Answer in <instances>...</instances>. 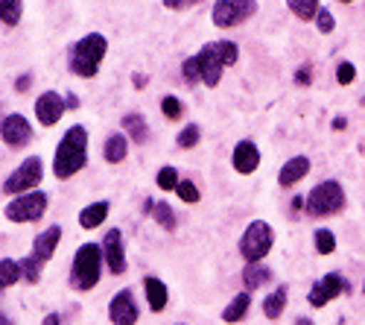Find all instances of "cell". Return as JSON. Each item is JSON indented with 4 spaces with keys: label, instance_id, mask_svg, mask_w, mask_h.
<instances>
[{
    "label": "cell",
    "instance_id": "cell-1",
    "mask_svg": "<svg viewBox=\"0 0 365 325\" xmlns=\"http://www.w3.org/2000/svg\"><path fill=\"white\" fill-rule=\"evenodd\" d=\"M88 164V129L73 124L62 141L56 146V156H53V176L56 179H71L76 176L82 167Z\"/></svg>",
    "mask_w": 365,
    "mask_h": 325
},
{
    "label": "cell",
    "instance_id": "cell-2",
    "mask_svg": "<svg viewBox=\"0 0 365 325\" xmlns=\"http://www.w3.org/2000/svg\"><path fill=\"white\" fill-rule=\"evenodd\" d=\"M108 53V41L103 33H88L82 36L79 41L71 44L68 50V68L73 76H82V79H94L103 59Z\"/></svg>",
    "mask_w": 365,
    "mask_h": 325
},
{
    "label": "cell",
    "instance_id": "cell-3",
    "mask_svg": "<svg viewBox=\"0 0 365 325\" xmlns=\"http://www.w3.org/2000/svg\"><path fill=\"white\" fill-rule=\"evenodd\" d=\"M240 59V47L234 41H207L199 53H196V62H199V74H202V82L207 88H217L225 68L237 65Z\"/></svg>",
    "mask_w": 365,
    "mask_h": 325
},
{
    "label": "cell",
    "instance_id": "cell-4",
    "mask_svg": "<svg viewBox=\"0 0 365 325\" xmlns=\"http://www.w3.org/2000/svg\"><path fill=\"white\" fill-rule=\"evenodd\" d=\"M103 246L100 244H82L73 255V267H71V287L85 293L94 290L103 276Z\"/></svg>",
    "mask_w": 365,
    "mask_h": 325
},
{
    "label": "cell",
    "instance_id": "cell-5",
    "mask_svg": "<svg viewBox=\"0 0 365 325\" xmlns=\"http://www.w3.org/2000/svg\"><path fill=\"white\" fill-rule=\"evenodd\" d=\"M345 202H348V196H345L342 182L324 179V182H319V185L307 194V202H304V209H307L310 217H333V214L345 211Z\"/></svg>",
    "mask_w": 365,
    "mask_h": 325
},
{
    "label": "cell",
    "instance_id": "cell-6",
    "mask_svg": "<svg viewBox=\"0 0 365 325\" xmlns=\"http://www.w3.org/2000/svg\"><path fill=\"white\" fill-rule=\"evenodd\" d=\"M272 244H275V231H272V226L266 220H252L246 226V231H242L237 249H240V255L246 264H260L272 252Z\"/></svg>",
    "mask_w": 365,
    "mask_h": 325
},
{
    "label": "cell",
    "instance_id": "cell-7",
    "mask_svg": "<svg viewBox=\"0 0 365 325\" xmlns=\"http://www.w3.org/2000/svg\"><path fill=\"white\" fill-rule=\"evenodd\" d=\"M41 179H44V161H41L38 156H29V159H24V161L15 167V173L4 182V194L18 196V194L38 191Z\"/></svg>",
    "mask_w": 365,
    "mask_h": 325
},
{
    "label": "cell",
    "instance_id": "cell-8",
    "mask_svg": "<svg viewBox=\"0 0 365 325\" xmlns=\"http://www.w3.org/2000/svg\"><path fill=\"white\" fill-rule=\"evenodd\" d=\"M47 211V194L44 191H29V194H18L6 209V220L9 223H33L38 217H44Z\"/></svg>",
    "mask_w": 365,
    "mask_h": 325
},
{
    "label": "cell",
    "instance_id": "cell-9",
    "mask_svg": "<svg viewBox=\"0 0 365 325\" xmlns=\"http://www.w3.org/2000/svg\"><path fill=\"white\" fill-rule=\"evenodd\" d=\"M255 12H257V0H214L210 21L220 29H228V26H240L242 21H249Z\"/></svg>",
    "mask_w": 365,
    "mask_h": 325
},
{
    "label": "cell",
    "instance_id": "cell-10",
    "mask_svg": "<svg viewBox=\"0 0 365 325\" xmlns=\"http://www.w3.org/2000/svg\"><path fill=\"white\" fill-rule=\"evenodd\" d=\"M348 290H351V284H348V279H345L342 273H324V276L310 287L307 302H310L313 308H324V305H330L333 299H339L342 293H348Z\"/></svg>",
    "mask_w": 365,
    "mask_h": 325
},
{
    "label": "cell",
    "instance_id": "cell-11",
    "mask_svg": "<svg viewBox=\"0 0 365 325\" xmlns=\"http://www.w3.org/2000/svg\"><path fill=\"white\" fill-rule=\"evenodd\" d=\"M138 316H140V311H138L135 293H132L129 287L117 290L114 296H111V302H108V319H111L114 325H135Z\"/></svg>",
    "mask_w": 365,
    "mask_h": 325
},
{
    "label": "cell",
    "instance_id": "cell-12",
    "mask_svg": "<svg viewBox=\"0 0 365 325\" xmlns=\"http://www.w3.org/2000/svg\"><path fill=\"white\" fill-rule=\"evenodd\" d=\"M103 261L108 273L114 276H123L126 273V249H123V231L120 229H108V234L103 238Z\"/></svg>",
    "mask_w": 365,
    "mask_h": 325
},
{
    "label": "cell",
    "instance_id": "cell-13",
    "mask_svg": "<svg viewBox=\"0 0 365 325\" xmlns=\"http://www.w3.org/2000/svg\"><path fill=\"white\" fill-rule=\"evenodd\" d=\"M0 138H4L6 146H26L29 141H33V126H29V121L24 114H9L0 121Z\"/></svg>",
    "mask_w": 365,
    "mask_h": 325
},
{
    "label": "cell",
    "instance_id": "cell-14",
    "mask_svg": "<svg viewBox=\"0 0 365 325\" xmlns=\"http://www.w3.org/2000/svg\"><path fill=\"white\" fill-rule=\"evenodd\" d=\"M65 109H68V103L58 91H44L36 100V117H38L41 126H56L58 121H62Z\"/></svg>",
    "mask_w": 365,
    "mask_h": 325
},
{
    "label": "cell",
    "instance_id": "cell-15",
    "mask_svg": "<svg viewBox=\"0 0 365 325\" xmlns=\"http://www.w3.org/2000/svg\"><path fill=\"white\" fill-rule=\"evenodd\" d=\"M231 164L240 176H249L260 167V150H257V144L255 141H240L234 146V156H231Z\"/></svg>",
    "mask_w": 365,
    "mask_h": 325
},
{
    "label": "cell",
    "instance_id": "cell-16",
    "mask_svg": "<svg viewBox=\"0 0 365 325\" xmlns=\"http://www.w3.org/2000/svg\"><path fill=\"white\" fill-rule=\"evenodd\" d=\"M62 226H50V229H44L38 238L33 241V255L41 261V264H47L50 258H53V252H56V246H58V241H62Z\"/></svg>",
    "mask_w": 365,
    "mask_h": 325
},
{
    "label": "cell",
    "instance_id": "cell-17",
    "mask_svg": "<svg viewBox=\"0 0 365 325\" xmlns=\"http://www.w3.org/2000/svg\"><path fill=\"white\" fill-rule=\"evenodd\" d=\"M307 173H310V159H307V156H295V159H289V161L281 167L278 185H281V188H295Z\"/></svg>",
    "mask_w": 365,
    "mask_h": 325
},
{
    "label": "cell",
    "instance_id": "cell-18",
    "mask_svg": "<svg viewBox=\"0 0 365 325\" xmlns=\"http://www.w3.org/2000/svg\"><path fill=\"white\" fill-rule=\"evenodd\" d=\"M143 290H146V302H149L152 314H161V311L167 308V302H170L167 284H164L161 279H155V276H146V279H143Z\"/></svg>",
    "mask_w": 365,
    "mask_h": 325
},
{
    "label": "cell",
    "instance_id": "cell-19",
    "mask_svg": "<svg viewBox=\"0 0 365 325\" xmlns=\"http://www.w3.org/2000/svg\"><path fill=\"white\" fill-rule=\"evenodd\" d=\"M126 156H129V135L126 132L108 135L106 144H103V159L108 164H120V161H126Z\"/></svg>",
    "mask_w": 365,
    "mask_h": 325
},
{
    "label": "cell",
    "instance_id": "cell-20",
    "mask_svg": "<svg viewBox=\"0 0 365 325\" xmlns=\"http://www.w3.org/2000/svg\"><path fill=\"white\" fill-rule=\"evenodd\" d=\"M108 211H111V205H108L106 199L91 202V205H85V209L79 211V226H82V229H97V226L106 223Z\"/></svg>",
    "mask_w": 365,
    "mask_h": 325
},
{
    "label": "cell",
    "instance_id": "cell-21",
    "mask_svg": "<svg viewBox=\"0 0 365 325\" xmlns=\"http://www.w3.org/2000/svg\"><path fill=\"white\" fill-rule=\"evenodd\" d=\"M287 299H289V290L281 284V287H275L266 296V302H263V316L266 319H281L284 316V311H287Z\"/></svg>",
    "mask_w": 365,
    "mask_h": 325
},
{
    "label": "cell",
    "instance_id": "cell-22",
    "mask_svg": "<svg viewBox=\"0 0 365 325\" xmlns=\"http://www.w3.org/2000/svg\"><path fill=\"white\" fill-rule=\"evenodd\" d=\"M249 308H252V293L249 290L246 293H237V296L231 299V305H225L222 319L225 322H242V319H246V314H249Z\"/></svg>",
    "mask_w": 365,
    "mask_h": 325
},
{
    "label": "cell",
    "instance_id": "cell-23",
    "mask_svg": "<svg viewBox=\"0 0 365 325\" xmlns=\"http://www.w3.org/2000/svg\"><path fill=\"white\" fill-rule=\"evenodd\" d=\"M266 281H272V270L263 267V264H246V270H242V284H246V290H257L263 287Z\"/></svg>",
    "mask_w": 365,
    "mask_h": 325
},
{
    "label": "cell",
    "instance_id": "cell-24",
    "mask_svg": "<svg viewBox=\"0 0 365 325\" xmlns=\"http://www.w3.org/2000/svg\"><path fill=\"white\" fill-rule=\"evenodd\" d=\"M123 132L129 135V141H135V144H146L149 141V126H146V121L140 114H126L123 117Z\"/></svg>",
    "mask_w": 365,
    "mask_h": 325
},
{
    "label": "cell",
    "instance_id": "cell-25",
    "mask_svg": "<svg viewBox=\"0 0 365 325\" xmlns=\"http://www.w3.org/2000/svg\"><path fill=\"white\" fill-rule=\"evenodd\" d=\"M21 261H12V258H0V293L9 290L15 281H21Z\"/></svg>",
    "mask_w": 365,
    "mask_h": 325
},
{
    "label": "cell",
    "instance_id": "cell-26",
    "mask_svg": "<svg viewBox=\"0 0 365 325\" xmlns=\"http://www.w3.org/2000/svg\"><path fill=\"white\" fill-rule=\"evenodd\" d=\"M152 217H155V223L161 229H167V231H175L178 229V217H175L170 202H155V205H152Z\"/></svg>",
    "mask_w": 365,
    "mask_h": 325
},
{
    "label": "cell",
    "instance_id": "cell-27",
    "mask_svg": "<svg viewBox=\"0 0 365 325\" xmlns=\"http://www.w3.org/2000/svg\"><path fill=\"white\" fill-rule=\"evenodd\" d=\"M287 6H289V12L295 15V18H301V21H316V15H319V0H287Z\"/></svg>",
    "mask_w": 365,
    "mask_h": 325
},
{
    "label": "cell",
    "instance_id": "cell-28",
    "mask_svg": "<svg viewBox=\"0 0 365 325\" xmlns=\"http://www.w3.org/2000/svg\"><path fill=\"white\" fill-rule=\"evenodd\" d=\"M24 15V0H0V21L6 26H18Z\"/></svg>",
    "mask_w": 365,
    "mask_h": 325
},
{
    "label": "cell",
    "instance_id": "cell-29",
    "mask_svg": "<svg viewBox=\"0 0 365 325\" xmlns=\"http://www.w3.org/2000/svg\"><path fill=\"white\" fill-rule=\"evenodd\" d=\"M41 270H44V264H41L36 255H29V258H24V261H21V276H24V281H26V284H38Z\"/></svg>",
    "mask_w": 365,
    "mask_h": 325
},
{
    "label": "cell",
    "instance_id": "cell-30",
    "mask_svg": "<svg viewBox=\"0 0 365 325\" xmlns=\"http://www.w3.org/2000/svg\"><path fill=\"white\" fill-rule=\"evenodd\" d=\"M313 244H316V252L319 255H333V252H336V234H333L330 229H319Z\"/></svg>",
    "mask_w": 365,
    "mask_h": 325
},
{
    "label": "cell",
    "instance_id": "cell-31",
    "mask_svg": "<svg viewBox=\"0 0 365 325\" xmlns=\"http://www.w3.org/2000/svg\"><path fill=\"white\" fill-rule=\"evenodd\" d=\"M178 146H181V150H193V146L202 141V129H199V124H187L185 129H181L178 132Z\"/></svg>",
    "mask_w": 365,
    "mask_h": 325
},
{
    "label": "cell",
    "instance_id": "cell-32",
    "mask_svg": "<svg viewBox=\"0 0 365 325\" xmlns=\"http://www.w3.org/2000/svg\"><path fill=\"white\" fill-rule=\"evenodd\" d=\"M175 194H178V199H181V202H187V205H196V202L202 199V191H199L190 179H181V182H178V188H175Z\"/></svg>",
    "mask_w": 365,
    "mask_h": 325
},
{
    "label": "cell",
    "instance_id": "cell-33",
    "mask_svg": "<svg viewBox=\"0 0 365 325\" xmlns=\"http://www.w3.org/2000/svg\"><path fill=\"white\" fill-rule=\"evenodd\" d=\"M178 182H181V179H178V170H175V167L167 164V167L158 170V188H161V191H175Z\"/></svg>",
    "mask_w": 365,
    "mask_h": 325
},
{
    "label": "cell",
    "instance_id": "cell-34",
    "mask_svg": "<svg viewBox=\"0 0 365 325\" xmlns=\"http://www.w3.org/2000/svg\"><path fill=\"white\" fill-rule=\"evenodd\" d=\"M181 76H185V82H187V85H199V82H202V74H199V62H196V56H190V59H185V62H181Z\"/></svg>",
    "mask_w": 365,
    "mask_h": 325
},
{
    "label": "cell",
    "instance_id": "cell-35",
    "mask_svg": "<svg viewBox=\"0 0 365 325\" xmlns=\"http://www.w3.org/2000/svg\"><path fill=\"white\" fill-rule=\"evenodd\" d=\"M316 26H319V33H324V36H330L333 29H336V18H333V12L330 9H319V15H316Z\"/></svg>",
    "mask_w": 365,
    "mask_h": 325
},
{
    "label": "cell",
    "instance_id": "cell-36",
    "mask_svg": "<svg viewBox=\"0 0 365 325\" xmlns=\"http://www.w3.org/2000/svg\"><path fill=\"white\" fill-rule=\"evenodd\" d=\"M161 111H164V117H170V121H178V117L185 114V106H181V100H175V97H164Z\"/></svg>",
    "mask_w": 365,
    "mask_h": 325
},
{
    "label": "cell",
    "instance_id": "cell-37",
    "mask_svg": "<svg viewBox=\"0 0 365 325\" xmlns=\"http://www.w3.org/2000/svg\"><path fill=\"white\" fill-rule=\"evenodd\" d=\"M354 79H356V68L351 62H339L336 65V82L339 85H351Z\"/></svg>",
    "mask_w": 365,
    "mask_h": 325
},
{
    "label": "cell",
    "instance_id": "cell-38",
    "mask_svg": "<svg viewBox=\"0 0 365 325\" xmlns=\"http://www.w3.org/2000/svg\"><path fill=\"white\" fill-rule=\"evenodd\" d=\"M313 82V65H301L295 71V85H310Z\"/></svg>",
    "mask_w": 365,
    "mask_h": 325
},
{
    "label": "cell",
    "instance_id": "cell-39",
    "mask_svg": "<svg viewBox=\"0 0 365 325\" xmlns=\"http://www.w3.org/2000/svg\"><path fill=\"white\" fill-rule=\"evenodd\" d=\"M196 4H199V0H164V6L173 9V12H185V9L196 6Z\"/></svg>",
    "mask_w": 365,
    "mask_h": 325
},
{
    "label": "cell",
    "instance_id": "cell-40",
    "mask_svg": "<svg viewBox=\"0 0 365 325\" xmlns=\"http://www.w3.org/2000/svg\"><path fill=\"white\" fill-rule=\"evenodd\" d=\"M29 85H33V74H21V76L15 79V91L24 94V91H29Z\"/></svg>",
    "mask_w": 365,
    "mask_h": 325
},
{
    "label": "cell",
    "instance_id": "cell-41",
    "mask_svg": "<svg viewBox=\"0 0 365 325\" xmlns=\"http://www.w3.org/2000/svg\"><path fill=\"white\" fill-rule=\"evenodd\" d=\"M41 325H62V316H58V314H47Z\"/></svg>",
    "mask_w": 365,
    "mask_h": 325
},
{
    "label": "cell",
    "instance_id": "cell-42",
    "mask_svg": "<svg viewBox=\"0 0 365 325\" xmlns=\"http://www.w3.org/2000/svg\"><path fill=\"white\" fill-rule=\"evenodd\" d=\"M330 126H333V132H339V129H345V126H348V121H345V117H336V121H333Z\"/></svg>",
    "mask_w": 365,
    "mask_h": 325
},
{
    "label": "cell",
    "instance_id": "cell-43",
    "mask_svg": "<svg viewBox=\"0 0 365 325\" xmlns=\"http://www.w3.org/2000/svg\"><path fill=\"white\" fill-rule=\"evenodd\" d=\"M65 103H68V109H76V106H79V100H76V97H73V94H71V97H68V100H65Z\"/></svg>",
    "mask_w": 365,
    "mask_h": 325
},
{
    "label": "cell",
    "instance_id": "cell-44",
    "mask_svg": "<svg viewBox=\"0 0 365 325\" xmlns=\"http://www.w3.org/2000/svg\"><path fill=\"white\" fill-rule=\"evenodd\" d=\"M0 325H12V319H9L4 311H0Z\"/></svg>",
    "mask_w": 365,
    "mask_h": 325
},
{
    "label": "cell",
    "instance_id": "cell-45",
    "mask_svg": "<svg viewBox=\"0 0 365 325\" xmlns=\"http://www.w3.org/2000/svg\"><path fill=\"white\" fill-rule=\"evenodd\" d=\"M295 325H313V322H310L307 316H298V319H295Z\"/></svg>",
    "mask_w": 365,
    "mask_h": 325
},
{
    "label": "cell",
    "instance_id": "cell-46",
    "mask_svg": "<svg viewBox=\"0 0 365 325\" xmlns=\"http://www.w3.org/2000/svg\"><path fill=\"white\" fill-rule=\"evenodd\" d=\"M339 4H354V0H339Z\"/></svg>",
    "mask_w": 365,
    "mask_h": 325
},
{
    "label": "cell",
    "instance_id": "cell-47",
    "mask_svg": "<svg viewBox=\"0 0 365 325\" xmlns=\"http://www.w3.org/2000/svg\"><path fill=\"white\" fill-rule=\"evenodd\" d=\"M362 293H365V284H362Z\"/></svg>",
    "mask_w": 365,
    "mask_h": 325
}]
</instances>
